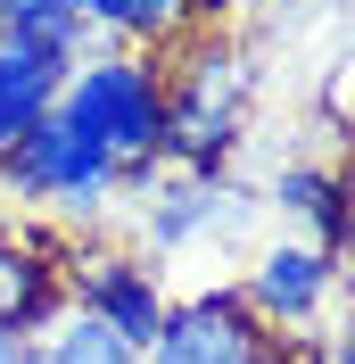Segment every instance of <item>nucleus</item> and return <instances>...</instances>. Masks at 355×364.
<instances>
[{
  "label": "nucleus",
  "mask_w": 355,
  "mask_h": 364,
  "mask_svg": "<svg viewBox=\"0 0 355 364\" xmlns=\"http://www.w3.org/2000/svg\"><path fill=\"white\" fill-rule=\"evenodd\" d=\"M273 9H314V0H273Z\"/></svg>",
  "instance_id": "2eb2a0df"
},
{
  "label": "nucleus",
  "mask_w": 355,
  "mask_h": 364,
  "mask_svg": "<svg viewBox=\"0 0 355 364\" xmlns=\"http://www.w3.org/2000/svg\"><path fill=\"white\" fill-rule=\"evenodd\" d=\"M33 348H42V364H141V348H124L108 323L83 315V306H58Z\"/></svg>",
  "instance_id": "9b49d317"
},
{
  "label": "nucleus",
  "mask_w": 355,
  "mask_h": 364,
  "mask_svg": "<svg viewBox=\"0 0 355 364\" xmlns=\"http://www.w3.org/2000/svg\"><path fill=\"white\" fill-rule=\"evenodd\" d=\"M58 116H75L116 158H165V75L133 50H91L58 83Z\"/></svg>",
  "instance_id": "f03ea898"
},
{
  "label": "nucleus",
  "mask_w": 355,
  "mask_h": 364,
  "mask_svg": "<svg viewBox=\"0 0 355 364\" xmlns=\"http://www.w3.org/2000/svg\"><path fill=\"white\" fill-rule=\"evenodd\" d=\"M67 9L91 25V33H124V17H133V0H67Z\"/></svg>",
  "instance_id": "ddd939ff"
},
{
  "label": "nucleus",
  "mask_w": 355,
  "mask_h": 364,
  "mask_svg": "<svg viewBox=\"0 0 355 364\" xmlns=\"http://www.w3.org/2000/svg\"><path fill=\"white\" fill-rule=\"evenodd\" d=\"M240 191H223V182H174V191H165V199L149 207V249H182V240H199V232H215V224H231V215H240Z\"/></svg>",
  "instance_id": "1a4fd4ad"
},
{
  "label": "nucleus",
  "mask_w": 355,
  "mask_h": 364,
  "mask_svg": "<svg viewBox=\"0 0 355 364\" xmlns=\"http://www.w3.org/2000/svg\"><path fill=\"white\" fill-rule=\"evenodd\" d=\"M58 83H67L58 67H42V58H25V50L0 42V149H9L17 133H33V124L58 108Z\"/></svg>",
  "instance_id": "9d476101"
},
{
  "label": "nucleus",
  "mask_w": 355,
  "mask_h": 364,
  "mask_svg": "<svg viewBox=\"0 0 355 364\" xmlns=\"http://www.w3.org/2000/svg\"><path fill=\"white\" fill-rule=\"evenodd\" d=\"M67 306V265H50L25 232H0V331H50V315Z\"/></svg>",
  "instance_id": "0eeeda50"
},
{
  "label": "nucleus",
  "mask_w": 355,
  "mask_h": 364,
  "mask_svg": "<svg viewBox=\"0 0 355 364\" xmlns=\"http://www.w3.org/2000/svg\"><path fill=\"white\" fill-rule=\"evenodd\" d=\"M347 199H355V191H347L339 174H322V166H281V174H273V207H281V215H297L322 249L355 232V207H347Z\"/></svg>",
  "instance_id": "6e6552de"
},
{
  "label": "nucleus",
  "mask_w": 355,
  "mask_h": 364,
  "mask_svg": "<svg viewBox=\"0 0 355 364\" xmlns=\"http://www.w3.org/2000/svg\"><path fill=\"white\" fill-rule=\"evenodd\" d=\"M0 182H9L17 199L67 207V215H99V207L116 199V149H99L75 116L50 108L33 133H17L0 149Z\"/></svg>",
  "instance_id": "7ed1b4c3"
},
{
  "label": "nucleus",
  "mask_w": 355,
  "mask_h": 364,
  "mask_svg": "<svg viewBox=\"0 0 355 364\" xmlns=\"http://www.w3.org/2000/svg\"><path fill=\"white\" fill-rule=\"evenodd\" d=\"M182 17H190V0H133V17H124V42H165Z\"/></svg>",
  "instance_id": "f8f14e48"
},
{
  "label": "nucleus",
  "mask_w": 355,
  "mask_h": 364,
  "mask_svg": "<svg viewBox=\"0 0 355 364\" xmlns=\"http://www.w3.org/2000/svg\"><path fill=\"white\" fill-rule=\"evenodd\" d=\"M0 364H25V340H17V331H0Z\"/></svg>",
  "instance_id": "4468645a"
},
{
  "label": "nucleus",
  "mask_w": 355,
  "mask_h": 364,
  "mask_svg": "<svg viewBox=\"0 0 355 364\" xmlns=\"http://www.w3.org/2000/svg\"><path fill=\"white\" fill-rule=\"evenodd\" d=\"M248 83H256L248 50L223 42V33H199L182 50L174 83H165V158L190 166L199 182L223 174V158H231V141L248 124Z\"/></svg>",
  "instance_id": "f257e3e1"
},
{
  "label": "nucleus",
  "mask_w": 355,
  "mask_h": 364,
  "mask_svg": "<svg viewBox=\"0 0 355 364\" xmlns=\"http://www.w3.org/2000/svg\"><path fill=\"white\" fill-rule=\"evenodd\" d=\"M67 306L99 315L124 348H149L174 298H165V282H157L141 257H75L67 265Z\"/></svg>",
  "instance_id": "39448f33"
},
{
  "label": "nucleus",
  "mask_w": 355,
  "mask_h": 364,
  "mask_svg": "<svg viewBox=\"0 0 355 364\" xmlns=\"http://www.w3.org/2000/svg\"><path fill=\"white\" fill-rule=\"evenodd\" d=\"M248 315L273 323V331H297V323L322 315V298H331V249L322 240H273L256 265H248Z\"/></svg>",
  "instance_id": "423d86ee"
},
{
  "label": "nucleus",
  "mask_w": 355,
  "mask_h": 364,
  "mask_svg": "<svg viewBox=\"0 0 355 364\" xmlns=\"http://www.w3.org/2000/svg\"><path fill=\"white\" fill-rule=\"evenodd\" d=\"M141 364H281V356H273V323L248 315L240 290H199L165 306Z\"/></svg>",
  "instance_id": "20e7f679"
}]
</instances>
